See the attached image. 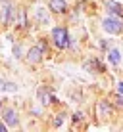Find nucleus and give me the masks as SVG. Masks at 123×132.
<instances>
[{
  "mask_svg": "<svg viewBox=\"0 0 123 132\" xmlns=\"http://www.w3.org/2000/svg\"><path fill=\"white\" fill-rule=\"evenodd\" d=\"M12 13H13V8L6 0H2V21H4V25H8L12 21Z\"/></svg>",
  "mask_w": 123,
  "mask_h": 132,
  "instance_id": "nucleus-4",
  "label": "nucleus"
},
{
  "mask_svg": "<svg viewBox=\"0 0 123 132\" xmlns=\"http://www.w3.org/2000/svg\"><path fill=\"white\" fill-rule=\"evenodd\" d=\"M39 98L42 100V103H44V105H48V103L56 102V100H54L52 96H50V94H48V92H46V90H44V88H40V90H39Z\"/></svg>",
  "mask_w": 123,
  "mask_h": 132,
  "instance_id": "nucleus-10",
  "label": "nucleus"
},
{
  "mask_svg": "<svg viewBox=\"0 0 123 132\" xmlns=\"http://www.w3.org/2000/svg\"><path fill=\"white\" fill-rule=\"evenodd\" d=\"M54 125H56V126H60V125H62V115H60V117H58V119H56V121H54Z\"/></svg>",
  "mask_w": 123,
  "mask_h": 132,
  "instance_id": "nucleus-17",
  "label": "nucleus"
},
{
  "mask_svg": "<svg viewBox=\"0 0 123 132\" xmlns=\"http://www.w3.org/2000/svg\"><path fill=\"white\" fill-rule=\"evenodd\" d=\"M108 10H110V13L112 15H121L123 17V6H119L117 2H108Z\"/></svg>",
  "mask_w": 123,
  "mask_h": 132,
  "instance_id": "nucleus-9",
  "label": "nucleus"
},
{
  "mask_svg": "<svg viewBox=\"0 0 123 132\" xmlns=\"http://www.w3.org/2000/svg\"><path fill=\"white\" fill-rule=\"evenodd\" d=\"M52 38H54V44H56L58 48H67L69 46V35H67V31L63 29V27L52 29Z\"/></svg>",
  "mask_w": 123,
  "mask_h": 132,
  "instance_id": "nucleus-1",
  "label": "nucleus"
},
{
  "mask_svg": "<svg viewBox=\"0 0 123 132\" xmlns=\"http://www.w3.org/2000/svg\"><path fill=\"white\" fill-rule=\"evenodd\" d=\"M0 90H6V92H16L17 86L13 82H0Z\"/></svg>",
  "mask_w": 123,
  "mask_h": 132,
  "instance_id": "nucleus-12",
  "label": "nucleus"
},
{
  "mask_svg": "<svg viewBox=\"0 0 123 132\" xmlns=\"http://www.w3.org/2000/svg\"><path fill=\"white\" fill-rule=\"evenodd\" d=\"M0 132H6V125H2V122H0Z\"/></svg>",
  "mask_w": 123,
  "mask_h": 132,
  "instance_id": "nucleus-19",
  "label": "nucleus"
},
{
  "mask_svg": "<svg viewBox=\"0 0 123 132\" xmlns=\"http://www.w3.org/2000/svg\"><path fill=\"white\" fill-rule=\"evenodd\" d=\"M81 119H83V113H75V115H73V121H75V122L81 121Z\"/></svg>",
  "mask_w": 123,
  "mask_h": 132,
  "instance_id": "nucleus-16",
  "label": "nucleus"
},
{
  "mask_svg": "<svg viewBox=\"0 0 123 132\" xmlns=\"http://www.w3.org/2000/svg\"><path fill=\"white\" fill-rule=\"evenodd\" d=\"M112 111H113V107H112L110 102H100V103H98V113H100V117H112Z\"/></svg>",
  "mask_w": 123,
  "mask_h": 132,
  "instance_id": "nucleus-7",
  "label": "nucleus"
},
{
  "mask_svg": "<svg viewBox=\"0 0 123 132\" xmlns=\"http://www.w3.org/2000/svg\"><path fill=\"white\" fill-rule=\"evenodd\" d=\"M115 105H117V107H123V94L115 96Z\"/></svg>",
  "mask_w": 123,
  "mask_h": 132,
  "instance_id": "nucleus-15",
  "label": "nucleus"
},
{
  "mask_svg": "<svg viewBox=\"0 0 123 132\" xmlns=\"http://www.w3.org/2000/svg\"><path fill=\"white\" fill-rule=\"evenodd\" d=\"M40 57H42V50H40V46H33L29 50V54H27V61H29V63H39Z\"/></svg>",
  "mask_w": 123,
  "mask_h": 132,
  "instance_id": "nucleus-3",
  "label": "nucleus"
},
{
  "mask_svg": "<svg viewBox=\"0 0 123 132\" xmlns=\"http://www.w3.org/2000/svg\"><path fill=\"white\" fill-rule=\"evenodd\" d=\"M37 17H39L40 21H44V23H48V17L44 15V10H39V12H37Z\"/></svg>",
  "mask_w": 123,
  "mask_h": 132,
  "instance_id": "nucleus-14",
  "label": "nucleus"
},
{
  "mask_svg": "<svg viewBox=\"0 0 123 132\" xmlns=\"http://www.w3.org/2000/svg\"><path fill=\"white\" fill-rule=\"evenodd\" d=\"M17 21H19V27H27V17H25V12H23V10H19Z\"/></svg>",
  "mask_w": 123,
  "mask_h": 132,
  "instance_id": "nucleus-13",
  "label": "nucleus"
},
{
  "mask_svg": "<svg viewBox=\"0 0 123 132\" xmlns=\"http://www.w3.org/2000/svg\"><path fill=\"white\" fill-rule=\"evenodd\" d=\"M117 92H119V94H123V80L119 82V86H117Z\"/></svg>",
  "mask_w": 123,
  "mask_h": 132,
  "instance_id": "nucleus-18",
  "label": "nucleus"
},
{
  "mask_svg": "<svg viewBox=\"0 0 123 132\" xmlns=\"http://www.w3.org/2000/svg\"><path fill=\"white\" fill-rule=\"evenodd\" d=\"M85 69H86V71H90V73H100V71H104V67L100 65V61H98V60H92V61L85 63Z\"/></svg>",
  "mask_w": 123,
  "mask_h": 132,
  "instance_id": "nucleus-8",
  "label": "nucleus"
},
{
  "mask_svg": "<svg viewBox=\"0 0 123 132\" xmlns=\"http://www.w3.org/2000/svg\"><path fill=\"white\" fill-rule=\"evenodd\" d=\"M50 10L56 12V13H63V12L67 10L66 0H50Z\"/></svg>",
  "mask_w": 123,
  "mask_h": 132,
  "instance_id": "nucleus-6",
  "label": "nucleus"
},
{
  "mask_svg": "<svg viewBox=\"0 0 123 132\" xmlns=\"http://www.w3.org/2000/svg\"><path fill=\"white\" fill-rule=\"evenodd\" d=\"M108 60H110L113 65H117V63H119V60H121V57H119V50H115V48L110 50V52H108Z\"/></svg>",
  "mask_w": 123,
  "mask_h": 132,
  "instance_id": "nucleus-11",
  "label": "nucleus"
},
{
  "mask_svg": "<svg viewBox=\"0 0 123 132\" xmlns=\"http://www.w3.org/2000/svg\"><path fill=\"white\" fill-rule=\"evenodd\" d=\"M102 27H104V31H108L112 35H119L123 31V23L119 19H115V17H106L102 21Z\"/></svg>",
  "mask_w": 123,
  "mask_h": 132,
  "instance_id": "nucleus-2",
  "label": "nucleus"
},
{
  "mask_svg": "<svg viewBox=\"0 0 123 132\" xmlns=\"http://www.w3.org/2000/svg\"><path fill=\"white\" fill-rule=\"evenodd\" d=\"M4 121H6V125H10V126H17V122H19L13 109H4Z\"/></svg>",
  "mask_w": 123,
  "mask_h": 132,
  "instance_id": "nucleus-5",
  "label": "nucleus"
},
{
  "mask_svg": "<svg viewBox=\"0 0 123 132\" xmlns=\"http://www.w3.org/2000/svg\"><path fill=\"white\" fill-rule=\"evenodd\" d=\"M0 107H2V102H0Z\"/></svg>",
  "mask_w": 123,
  "mask_h": 132,
  "instance_id": "nucleus-20",
  "label": "nucleus"
}]
</instances>
